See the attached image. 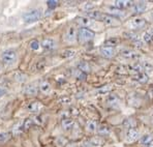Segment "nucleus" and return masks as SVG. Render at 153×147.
<instances>
[{
	"label": "nucleus",
	"mask_w": 153,
	"mask_h": 147,
	"mask_svg": "<svg viewBox=\"0 0 153 147\" xmlns=\"http://www.w3.org/2000/svg\"><path fill=\"white\" fill-rule=\"evenodd\" d=\"M123 125H124V128L131 130V128H134V126H136V122H134L132 119H126V120H124V122H123Z\"/></svg>",
	"instance_id": "obj_27"
},
{
	"label": "nucleus",
	"mask_w": 153,
	"mask_h": 147,
	"mask_svg": "<svg viewBox=\"0 0 153 147\" xmlns=\"http://www.w3.org/2000/svg\"><path fill=\"white\" fill-rule=\"evenodd\" d=\"M78 37V33H76V29L74 27H71V28L67 29V31L65 32V40L68 43H74Z\"/></svg>",
	"instance_id": "obj_7"
},
{
	"label": "nucleus",
	"mask_w": 153,
	"mask_h": 147,
	"mask_svg": "<svg viewBox=\"0 0 153 147\" xmlns=\"http://www.w3.org/2000/svg\"><path fill=\"white\" fill-rule=\"evenodd\" d=\"M125 37H126V38H128V40H132L134 44H138L139 46H141L140 38H139V37L134 32H127V33H125Z\"/></svg>",
	"instance_id": "obj_24"
},
{
	"label": "nucleus",
	"mask_w": 153,
	"mask_h": 147,
	"mask_svg": "<svg viewBox=\"0 0 153 147\" xmlns=\"http://www.w3.org/2000/svg\"><path fill=\"white\" fill-rule=\"evenodd\" d=\"M94 32L90 30L89 28H85V27H81L78 31V40L81 43H87L89 40H93Z\"/></svg>",
	"instance_id": "obj_2"
},
{
	"label": "nucleus",
	"mask_w": 153,
	"mask_h": 147,
	"mask_svg": "<svg viewBox=\"0 0 153 147\" xmlns=\"http://www.w3.org/2000/svg\"><path fill=\"white\" fill-rule=\"evenodd\" d=\"M134 80L137 81V82L139 83H142V84H145V83L148 82V80H149V78H148V76L146 74L144 73H141V74H137L136 76H134Z\"/></svg>",
	"instance_id": "obj_19"
},
{
	"label": "nucleus",
	"mask_w": 153,
	"mask_h": 147,
	"mask_svg": "<svg viewBox=\"0 0 153 147\" xmlns=\"http://www.w3.org/2000/svg\"><path fill=\"white\" fill-rule=\"evenodd\" d=\"M47 4H48V6H49V8H50V10H53V8L57 7L58 2L54 1V0H50V1H47Z\"/></svg>",
	"instance_id": "obj_35"
},
{
	"label": "nucleus",
	"mask_w": 153,
	"mask_h": 147,
	"mask_svg": "<svg viewBox=\"0 0 153 147\" xmlns=\"http://www.w3.org/2000/svg\"><path fill=\"white\" fill-rule=\"evenodd\" d=\"M78 69H79V71H81V72H83V73H85V74L89 73V72L91 71V69H90V65L87 62H85V61H81L80 63H79V64H78Z\"/></svg>",
	"instance_id": "obj_23"
},
{
	"label": "nucleus",
	"mask_w": 153,
	"mask_h": 147,
	"mask_svg": "<svg viewBox=\"0 0 153 147\" xmlns=\"http://www.w3.org/2000/svg\"><path fill=\"white\" fill-rule=\"evenodd\" d=\"M132 10H134V13H142L145 12L146 10V3L145 2H139V3L137 4H134V6H132Z\"/></svg>",
	"instance_id": "obj_15"
},
{
	"label": "nucleus",
	"mask_w": 153,
	"mask_h": 147,
	"mask_svg": "<svg viewBox=\"0 0 153 147\" xmlns=\"http://www.w3.org/2000/svg\"><path fill=\"white\" fill-rule=\"evenodd\" d=\"M26 78H27V76H26V75L21 74V73H18V74L15 76L16 81H18V82H24V81L26 80Z\"/></svg>",
	"instance_id": "obj_32"
},
{
	"label": "nucleus",
	"mask_w": 153,
	"mask_h": 147,
	"mask_svg": "<svg viewBox=\"0 0 153 147\" xmlns=\"http://www.w3.org/2000/svg\"><path fill=\"white\" fill-rule=\"evenodd\" d=\"M59 101L60 103H62V104H67V103H69L71 101V98H60L59 99Z\"/></svg>",
	"instance_id": "obj_36"
},
{
	"label": "nucleus",
	"mask_w": 153,
	"mask_h": 147,
	"mask_svg": "<svg viewBox=\"0 0 153 147\" xmlns=\"http://www.w3.org/2000/svg\"><path fill=\"white\" fill-rule=\"evenodd\" d=\"M109 13H110V16L117 18V19H118V17H123V16H124V13H123L122 10H118V8H116V7H109Z\"/></svg>",
	"instance_id": "obj_20"
},
{
	"label": "nucleus",
	"mask_w": 153,
	"mask_h": 147,
	"mask_svg": "<svg viewBox=\"0 0 153 147\" xmlns=\"http://www.w3.org/2000/svg\"><path fill=\"white\" fill-rule=\"evenodd\" d=\"M97 132H98V134L105 136L110 133V128H109V126H107V125H100V128H97Z\"/></svg>",
	"instance_id": "obj_28"
},
{
	"label": "nucleus",
	"mask_w": 153,
	"mask_h": 147,
	"mask_svg": "<svg viewBox=\"0 0 153 147\" xmlns=\"http://www.w3.org/2000/svg\"><path fill=\"white\" fill-rule=\"evenodd\" d=\"M112 90V87L111 86H102V88H100V89H98V92H100V93H108V92H110Z\"/></svg>",
	"instance_id": "obj_33"
},
{
	"label": "nucleus",
	"mask_w": 153,
	"mask_h": 147,
	"mask_svg": "<svg viewBox=\"0 0 153 147\" xmlns=\"http://www.w3.org/2000/svg\"><path fill=\"white\" fill-rule=\"evenodd\" d=\"M39 89H40V91H42V93L48 94L49 92L51 91V85H50V83L47 82V81H42V82L40 83V85H39Z\"/></svg>",
	"instance_id": "obj_21"
},
{
	"label": "nucleus",
	"mask_w": 153,
	"mask_h": 147,
	"mask_svg": "<svg viewBox=\"0 0 153 147\" xmlns=\"http://www.w3.org/2000/svg\"><path fill=\"white\" fill-rule=\"evenodd\" d=\"M152 142H153V136L150 135V134H147V135L143 136V137L140 139V143L143 144V145H146V146L151 145Z\"/></svg>",
	"instance_id": "obj_17"
},
{
	"label": "nucleus",
	"mask_w": 153,
	"mask_h": 147,
	"mask_svg": "<svg viewBox=\"0 0 153 147\" xmlns=\"http://www.w3.org/2000/svg\"><path fill=\"white\" fill-rule=\"evenodd\" d=\"M107 103L109 104L111 107L117 108L119 106L120 101H119V98H118V96H115V94H110V96H108V98H107Z\"/></svg>",
	"instance_id": "obj_14"
},
{
	"label": "nucleus",
	"mask_w": 153,
	"mask_h": 147,
	"mask_svg": "<svg viewBox=\"0 0 153 147\" xmlns=\"http://www.w3.org/2000/svg\"><path fill=\"white\" fill-rule=\"evenodd\" d=\"M147 25V22L144 19L139 17H136L134 19H131L129 22L127 23V27L130 28L131 30H137V29H142Z\"/></svg>",
	"instance_id": "obj_4"
},
{
	"label": "nucleus",
	"mask_w": 153,
	"mask_h": 147,
	"mask_svg": "<svg viewBox=\"0 0 153 147\" xmlns=\"http://www.w3.org/2000/svg\"><path fill=\"white\" fill-rule=\"evenodd\" d=\"M100 54H102V57L111 59V58H114L116 56V50H115V48H112V47L103 46L100 48Z\"/></svg>",
	"instance_id": "obj_5"
},
{
	"label": "nucleus",
	"mask_w": 153,
	"mask_h": 147,
	"mask_svg": "<svg viewBox=\"0 0 153 147\" xmlns=\"http://www.w3.org/2000/svg\"><path fill=\"white\" fill-rule=\"evenodd\" d=\"M146 32H147L148 34L150 35V37H151L152 40H153V27H152V28H150V29H148V30L146 31Z\"/></svg>",
	"instance_id": "obj_38"
},
{
	"label": "nucleus",
	"mask_w": 153,
	"mask_h": 147,
	"mask_svg": "<svg viewBox=\"0 0 153 147\" xmlns=\"http://www.w3.org/2000/svg\"><path fill=\"white\" fill-rule=\"evenodd\" d=\"M76 77L79 79V80H85V79H86V74L78 69V71L76 72Z\"/></svg>",
	"instance_id": "obj_34"
},
{
	"label": "nucleus",
	"mask_w": 153,
	"mask_h": 147,
	"mask_svg": "<svg viewBox=\"0 0 153 147\" xmlns=\"http://www.w3.org/2000/svg\"><path fill=\"white\" fill-rule=\"evenodd\" d=\"M140 138V131L137 128H131L128 130L126 133V142L128 143H132V142L137 141Z\"/></svg>",
	"instance_id": "obj_6"
},
{
	"label": "nucleus",
	"mask_w": 153,
	"mask_h": 147,
	"mask_svg": "<svg viewBox=\"0 0 153 147\" xmlns=\"http://www.w3.org/2000/svg\"><path fill=\"white\" fill-rule=\"evenodd\" d=\"M121 55H122L123 57L127 58V59H137V58L139 57L137 52L132 51V50H128V49L122 50V51H121Z\"/></svg>",
	"instance_id": "obj_12"
},
{
	"label": "nucleus",
	"mask_w": 153,
	"mask_h": 147,
	"mask_svg": "<svg viewBox=\"0 0 153 147\" xmlns=\"http://www.w3.org/2000/svg\"><path fill=\"white\" fill-rule=\"evenodd\" d=\"M27 109L31 113H38L42 109V105L39 101H32V103H30L27 106Z\"/></svg>",
	"instance_id": "obj_11"
},
{
	"label": "nucleus",
	"mask_w": 153,
	"mask_h": 147,
	"mask_svg": "<svg viewBox=\"0 0 153 147\" xmlns=\"http://www.w3.org/2000/svg\"><path fill=\"white\" fill-rule=\"evenodd\" d=\"M134 6V2L132 1H126V0H117L114 2V7L118 8V10H123V8L132 7Z\"/></svg>",
	"instance_id": "obj_8"
},
{
	"label": "nucleus",
	"mask_w": 153,
	"mask_h": 147,
	"mask_svg": "<svg viewBox=\"0 0 153 147\" xmlns=\"http://www.w3.org/2000/svg\"><path fill=\"white\" fill-rule=\"evenodd\" d=\"M86 128L91 133L95 132V131L97 130V121L94 120V119L89 120L88 122H87V124H86Z\"/></svg>",
	"instance_id": "obj_25"
},
{
	"label": "nucleus",
	"mask_w": 153,
	"mask_h": 147,
	"mask_svg": "<svg viewBox=\"0 0 153 147\" xmlns=\"http://www.w3.org/2000/svg\"><path fill=\"white\" fill-rule=\"evenodd\" d=\"M5 93H6V90H5V88H3V87H0V98H2V96H3Z\"/></svg>",
	"instance_id": "obj_37"
},
{
	"label": "nucleus",
	"mask_w": 153,
	"mask_h": 147,
	"mask_svg": "<svg viewBox=\"0 0 153 147\" xmlns=\"http://www.w3.org/2000/svg\"><path fill=\"white\" fill-rule=\"evenodd\" d=\"M25 93L27 96H36L37 93V87L34 85H28L25 87Z\"/></svg>",
	"instance_id": "obj_22"
},
{
	"label": "nucleus",
	"mask_w": 153,
	"mask_h": 147,
	"mask_svg": "<svg viewBox=\"0 0 153 147\" xmlns=\"http://www.w3.org/2000/svg\"><path fill=\"white\" fill-rule=\"evenodd\" d=\"M33 123H34L33 119H31V118L26 119V120L23 122V130H28L29 128H31V126L33 125Z\"/></svg>",
	"instance_id": "obj_30"
},
{
	"label": "nucleus",
	"mask_w": 153,
	"mask_h": 147,
	"mask_svg": "<svg viewBox=\"0 0 153 147\" xmlns=\"http://www.w3.org/2000/svg\"><path fill=\"white\" fill-rule=\"evenodd\" d=\"M102 20L103 23L109 25V26H116V25L119 24V21L117 18L112 17V16H110V15H107V13H103Z\"/></svg>",
	"instance_id": "obj_9"
},
{
	"label": "nucleus",
	"mask_w": 153,
	"mask_h": 147,
	"mask_svg": "<svg viewBox=\"0 0 153 147\" xmlns=\"http://www.w3.org/2000/svg\"><path fill=\"white\" fill-rule=\"evenodd\" d=\"M10 138V133H1V134H0V143H4V142L7 141Z\"/></svg>",
	"instance_id": "obj_31"
},
{
	"label": "nucleus",
	"mask_w": 153,
	"mask_h": 147,
	"mask_svg": "<svg viewBox=\"0 0 153 147\" xmlns=\"http://www.w3.org/2000/svg\"><path fill=\"white\" fill-rule=\"evenodd\" d=\"M146 147H151V146H146Z\"/></svg>",
	"instance_id": "obj_39"
},
{
	"label": "nucleus",
	"mask_w": 153,
	"mask_h": 147,
	"mask_svg": "<svg viewBox=\"0 0 153 147\" xmlns=\"http://www.w3.org/2000/svg\"><path fill=\"white\" fill-rule=\"evenodd\" d=\"M74 125H75V121L73 120V119L71 118H63L61 121V126L62 128H63L64 131H71V128H74Z\"/></svg>",
	"instance_id": "obj_13"
},
{
	"label": "nucleus",
	"mask_w": 153,
	"mask_h": 147,
	"mask_svg": "<svg viewBox=\"0 0 153 147\" xmlns=\"http://www.w3.org/2000/svg\"><path fill=\"white\" fill-rule=\"evenodd\" d=\"M29 46H30V49L33 50V51H36V50L39 49L40 47V44L38 43V40H33L30 42V44H29Z\"/></svg>",
	"instance_id": "obj_29"
},
{
	"label": "nucleus",
	"mask_w": 153,
	"mask_h": 147,
	"mask_svg": "<svg viewBox=\"0 0 153 147\" xmlns=\"http://www.w3.org/2000/svg\"><path fill=\"white\" fill-rule=\"evenodd\" d=\"M75 55H76V51L71 50V49L64 50V51L61 53V56H62V57H64V58H71V57H74Z\"/></svg>",
	"instance_id": "obj_26"
},
{
	"label": "nucleus",
	"mask_w": 153,
	"mask_h": 147,
	"mask_svg": "<svg viewBox=\"0 0 153 147\" xmlns=\"http://www.w3.org/2000/svg\"><path fill=\"white\" fill-rule=\"evenodd\" d=\"M1 60L4 64L10 65L13 63L16 62L17 60V52L15 50H6L2 53L1 55Z\"/></svg>",
	"instance_id": "obj_3"
},
{
	"label": "nucleus",
	"mask_w": 153,
	"mask_h": 147,
	"mask_svg": "<svg viewBox=\"0 0 153 147\" xmlns=\"http://www.w3.org/2000/svg\"><path fill=\"white\" fill-rule=\"evenodd\" d=\"M42 10H38V8H35V10H31L24 13L23 19L25 21V23H34V22H37L42 18Z\"/></svg>",
	"instance_id": "obj_1"
},
{
	"label": "nucleus",
	"mask_w": 153,
	"mask_h": 147,
	"mask_svg": "<svg viewBox=\"0 0 153 147\" xmlns=\"http://www.w3.org/2000/svg\"><path fill=\"white\" fill-rule=\"evenodd\" d=\"M76 23L80 24L82 27L87 28V26H89V25L91 24V21H90V19L86 16V17H79L78 19H76Z\"/></svg>",
	"instance_id": "obj_18"
},
{
	"label": "nucleus",
	"mask_w": 153,
	"mask_h": 147,
	"mask_svg": "<svg viewBox=\"0 0 153 147\" xmlns=\"http://www.w3.org/2000/svg\"><path fill=\"white\" fill-rule=\"evenodd\" d=\"M102 13L98 12V10H89V12H87V17L92 20H102Z\"/></svg>",
	"instance_id": "obj_16"
},
{
	"label": "nucleus",
	"mask_w": 153,
	"mask_h": 147,
	"mask_svg": "<svg viewBox=\"0 0 153 147\" xmlns=\"http://www.w3.org/2000/svg\"><path fill=\"white\" fill-rule=\"evenodd\" d=\"M40 46L46 50H53L56 46V43L53 38H45V40H42Z\"/></svg>",
	"instance_id": "obj_10"
}]
</instances>
